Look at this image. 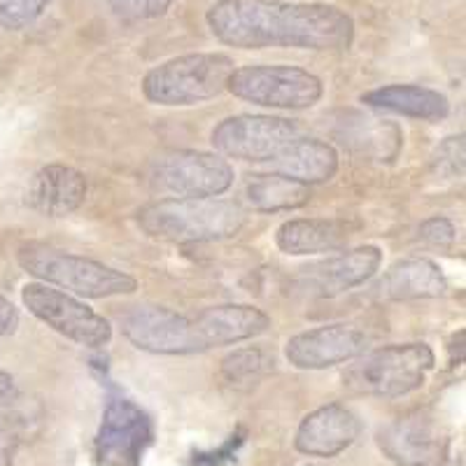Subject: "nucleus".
I'll return each instance as SVG.
<instances>
[{"mask_svg":"<svg viewBox=\"0 0 466 466\" xmlns=\"http://www.w3.org/2000/svg\"><path fill=\"white\" fill-rule=\"evenodd\" d=\"M448 289L443 270L430 259H401L376 282L382 301H415L443 297Z\"/></svg>","mask_w":466,"mask_h":466,"instance_id":"nucleus-18","label":"nucleus"},{"mask_svg":"<svg viewBox=\"0 0 466 466\" xmlns=\"http://www.w3.org/2000/svg\"><path fill=\"white\" fill-rule=\"evenodd\" d=\"M52 0H0V26L22 31L43 15Z\"/></svg>","mask_w":466,"mask_h":466,"instance_id":"nucleus-24","label":"nucleus"},{"mask_svg":"<svg viewBox=\"0 0 466 466\" xmlns=\"http://www.w3.org/2000/svg\"><path fill=\"white\" fill-rule=\"evenodd\" d=\"M268 166L273 173L301 185H319L331 180L339 170V152L324 140L299 136Z\"/></svg>","mask_w":466,"mask_h":466,"instance_id":"nucleus-19","label":"nucleus"},{"mask_svg":"<svg viewBox=\"0 0 466 466\" xmlns=\"http://www.w3.org/2000/svg\"><path fill=\"white\" fill-rule=\"evenodd\" d=\"M16 327H19V310L5 297H0V339L15 334Z\"/></svg>","mask_w":466,"mask_h":466,"instance_id":"nucleus-28","label":"nucleus"},{"mask_svg":"<svg viewBox=\"0 0 466 466\" xmlns=\"http://www.w3.org/2000/svg\"><path fill=\"white\" fill-rule=\"evenodd\" d=\"M12 455H15V443L0 431V466H10Z\"/></svg>","mask_w":466,"mask_h":466,"instance_id":"nucleus-29","label":"nucleus"},{"mask_svg":"<svg viewBox=\"0 0 466 466\" xmlns=\"http://www.w3.org/2000/svg\"><path fill=\"white\" fill-rule=\"evenodd\" d=\"M233 166L222 154L177 149L149 166V185L168 198H215L233 185Z\"/></svg>","mask_w":466,"mask_h":466,"instance_id":"nucleus-7","label":"nucleus"},{"mask_svg":"<svg viewBox=\"0 0 466 466\" xmlns=\"http://www.w3.org/2000/svg\"><path fill=\"white\" fill-rule=\"evenodd\" d=\"M12 392H15V380H12L10 373H5L0 369V401L10 397Z\"/></svg>","mask_w":466,"mask_h":466,"instance_id":"nucleus-30","label":"nucleus"},{"mask_svg":"<svg viewBox=\"0 0 466 466\" xmlns=\"http://www.w3.org/2000/svg\"><path fill=\"white\" fill-rule=\"evenodd\" d=\"M294 138H299V127L285 116L233 115L212 128L210 143L231 159L270 164Z\"/></svg>","mask_w":466,"mask_h":466,"instance_id":"nucleus-9","label":"nucleus"},{"mask_svg":"<svg viewBox=\"0 0 466 466\" xmlns=\"http://www.w3.org/2000/svg\"><path fill=\"white\" fill-rule=\"evenodd\" d=\"M206 22L219 43L236 49L343 52L355 40L352 16L324 3L218 0L208 10Z\"/></svg>","mask_w":466,"mask_h":466,"instance_id":"nucleus-1","label":"nucleus"},{"mask_svg":"<svg viewBox=\"0 0 466 466\" xmlns=\"http://www.w3.org/2000/svg\"><path fill=\"white\" fill-rule=\"evenodd\" d=\"M86 189L85 173L64 164H49L33 175L28 206L45 218H66L85 203Z\"/></svg>","mask_w":466,"mask_h":466,"instance_id":"nucleus-17","label":"nucleus"},{"mask_svg":"<svg viewBox=\"0 0 466 466\" xmlns=\"http://www.w3.org/2000/svg\"><path fill=\"white\" fill-rule=\"evenodd\" d=\"M348 231L334 219H289L276 233L278 248L285 255H322L343 248Z\"/></svg>","mask_w":466,"mask_h":466,"instance_id":"nucleus-21","label":"nucleus"},{"mask_svg":"<svg viewBox=\"0 0 466 466\" xmlns=\"http://www.w3.org/2000/svg\"><path fill=\"white\" fill-rule=\"evenodd\" d=\"M122 334L149 355H198L194 315L164 306H136L122 318Z\"/></svg>","mask_w":466,"mask_h":466,"instance_id":"nucleus-12","label":"nucleus"},{"mask_svg":"<svg viewBox=\"0 0 466 466\" xmlns=\"http://www.w3.org/2000/svg\"><path fill=\"white\" fill-rule=\"evenodd\" d=\"M138 227L166 243H215L238 236L248 222L243 206L227 198H159L136 215Z\"/></svg>","mask_w":466,"mask_h":466,"instance_id":"nucleus-2","label":"nucleus"},{"mask_svg":"<svg viewBox=\"0 0 466 466\" xmlns=\"http://www.w3.org/2000/svg\"><path fill=\"white\" fill-rule=\"evenodd\" d=\"M371 340L352 324H327L291 336L285 345V357L301 371H322L361 357Z\"/></svg>","mask_w":466,"mask_h":466,"instance_id":"nucleus-13","label":"nucleus"},{"mask_svg":"<svg viewBox=\"0 0 466 466\" xmlns=\"http://www.w3.org/2000/svg\"><path fill=\"white\" fill-rule=\"evenodd\" d=\"M361 103L376 110L394 112V115L441 122L451 112V103L443 94L420 85H385L361 94Z\"/></svg>","mask_w":466,"mask_h":466,"instance_id":"nucleus-20","label":"nucleus"},{"mask_svg":"<svg viewBox=\"0 0 466 466\" xmlns=\"http://www.w3.org/2000/svg\"><path fill=\"white\" fill-rule=\"evenodd\" d=\"M233 58L219 52L182 54L154 66L143 77V96L154 106L185 107L227 91Z\"/></svg>","mask_w":466,"mask_h":466,"instance_id":"nucleus-4","label":"nucleus"},{"mask_svg":"<svg viewBox=\"0 0 466 466\" xmlns=\"http://www.w3.org/2000/svg\"><path fill=\"white\" fill-rule=\"evenodd\" d=\"M276 357L264 348H240L222 360V380L233 390H249L255 387L266 373L273 371Z\"/></svg>","mask_w":466,"mask_h":466,"instance_id":"nucleus-23","label":"nucleus"},{"mask_svg":"<svg viewBox=\"0 0 466 466\" xmlns=\"http://www.w3.org/2000/svg\"><path fill=\"white\" fill-rule=\"evenodd\" d=\"M197 322V339L201 352L222 345H236L243 340L266 334L270 329V318L255 306L228 303V306L203 308L194 315Z\"/></svg>","mask_w":466,"mask_h":466,"instance_id":"nucleus-16","label":"nucleus"},{"mask_svg":"<svg viewBox=\"0 0 466 466\" xmlns=\"http://www.w3.org/2000/svg\"><path fill=\"white\" fill-rule=\"evenodd\" d=\"M245 201L257 212L299 210L310 201V189L285 175H252L243 191Z\"/></svg>","mask_w":466,"mask_h":466,"instance_id":"nucleus-22","label":"nucleus"},{"mask_svg":"<svg viewBox=\"0 0 466 466\" xmlns=\"http://www.w3.org/2000/svg\"><path fill=\"white\" fill-rule=\"evenodd\" d=\"M434 168L445 177L464 175V136H452L439 145L434 154Z\"/></svg>","mask_w":466,"mask_h":466,"instance_id":"nucleus-26","label":"nucleus"},{"mask_svg":"<svg viewBox=\"0 0 466 466\" xmlns=\"http://www.w3.org/2000/svg\"><path fill=\"white\" fill-rule=\"evenodd\" d=\"M382 264V249L376 245L355 248L343 255L310 264L294 278V287L301 294L318 299H331L345 294L352 287L364 285L378 273Z\"/></svg>","mask_w":466,"mask_h":466,"instance_id":"nucleus-14","label":"nucleus"},{"mask_svg":"<svg viewBox=\"0 0 466 466\" xmlns=\"http://www.w3.org/2000/svg\"><path fill=\"white\" fill-rule=\"evenodd\" d=\"M154 441V424L143 408L122 397L107 401L96 434V460L101 466H138Z\"/></svg>","mask_w":466,"mask_h":466,"instance_id":"nucleus-11","label":"nucleus"},{"mask_svg":"<svg viewBox=\"0 0 466 466\" xmlns=\"http://www.w3.org/2000/svg\"><path fill=\"white\" fill-rule=\"evenodd\" d=\"M361 431V422L350 408L329 403L301 420L294 445L297 451L310 457H336L355 443Z\"/></svg>","mask_w":466,"mask_h":466,"instance_id":"nucleus-15","label":"nucleus"},{"mask_svg":"<svg viewBox=\"0 0 466 466\" xmlns=\"http://www.w3.org/2000/svg\"><path fill=\"white\" fill-rule=\"evenodd\" d=\"M378 448L397 466H443L451 455V431L427 410L401 415L376 434Z\"/></svg>","mask_w":466,"mask_h":466,"instance_id":"nucleus-10","label":"nucleus"},{"mask_svg":"<svg viewBox=\"0 0 466 466\" xmlns=\"http://www.w3.org/2000/svg\"><path fill=\"white\" fill-rule=\"evenodd\" d=\"M28 313L82 348H106L112 340V324L80 299L45 282H28L22 289Z\"/></svg>","mask_w":466,"mask_h":466,"instance_id":"nucleus-8","label":"nucleus"},{"mask_svg":"<svg viewBox=\"0 0 466 466\" xmlns=\"http://www.w3.org/2000/svg\"><path fill=\"white\" fill-rule=\"evenodd\" d=\"M106 3L116 16L143 22V19H157V16L166 15L168 7L177 0H106Z\"/></svg>","mask_w":466,"mask_h":466,"instance_id":"nucleus-25","label":"nucleus"},{"mask_svg":"<svg viewBox=\"0 0 466 466\" xmlns=\"http://www.w3.org/2000/svg\"><path fill=\"white\" fill-rule=\"evenodd\" d=\"M420 238L424 243H431V245H452L455 243V227H452L451 219L445 218H430L424 219L418 228Z\"/></svg>","mask_w":466,"mask_h":466,"instance_id":"nucleus-27","label":"nucleus"},{"mask_svg":"<svg viewBox=\"0 0 466 466\" xmlns=\"http://www.w3.org/2000/svg\"><path fill=\"white\" fill-rule=\"evenodd\" d=\"M352 361L343 373L350 392L394 399L420 390L434 371L436 357L427 343H403L364 352Z\"/></svg>","mask_w":466,"mask_h":466,"instance_id":"nucleus-5","label":"nucleus"},{"mask_svg":"<svg viewBox=\"0 0 466 466\" xmlns=\"http://www.w3.org/2000/svg\"><path fill=\"white\" fill-rule=\"evenodd\" d=\"M16 261L35 280L58 287L75 297H127L138 289V280L124 270H116L96 259H86V257L70 255L49 245H24L16 255Z\"/></svg>","mask_w":466,"mask_h":466,"instance_id":"nucleus-3","label":"nucleus"},{"mask_svg":"<svg viewBox=\"0 0 466 466\" xmlns=\"http://www.w3.org/2000/svg\"><path fill=\"white\" fill-rule=\"evenodd\" d=\"M227 91L259 107L308 110L322 101L324 85L297 66H240L233 68Z\"/></svg>","mask_w":466,"mask_h":466,"instance_id":"nucleus-6","label":"nucleus"}]
</instances>
